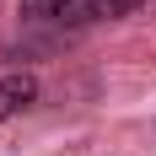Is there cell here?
I'll list each match as a JSON object with an SVG mask.
<instances>
[{
  "label": "cell",
  "instance_id": "3",
  "mask_svg": "<svg viewBox=\"0 0 156 156\" xmlns=\"http://www.w3.org/2000/svg\"><path fill=\"white\" fill-rule=\"evenodd\" d=\"M70 5H76V0H16V11L27 16V22H54V16L65 22V11H70Z\"/></svg>",
  "mask_w": 156,
  "mask_h": 156
},
{
  "label": "cell",
  "instance_id": "2",
  "mask_svg": "<svg viewBox=\"0 0 156 156\" xmlns=\"http://www.w3.org/2000/svg\"><path fill=\"white\" fill-rule=\"evenodd\" d=\"M38 102V81L27 76V70H16V76H0V124H11L22 108H32Z\"/></svg>",
  "mask_w": 156,
  "mask_h": 156
},
{
  "label": "cell",
  "instance_id": "1",
  "mask_svg": "<svg viewBox=\"0 0 156 156\" xmlns=\"http://www.w3.org/2000/svg\"><path fill=\"white\" fill-rule=\"evenodd\" d=\"M151 0H76L70 11H65V22L70 27H92V22H124V16L145 11Z\"/></svg>",
  "mask_w": 156,
  "mask_h": 156
}]
</instances>
